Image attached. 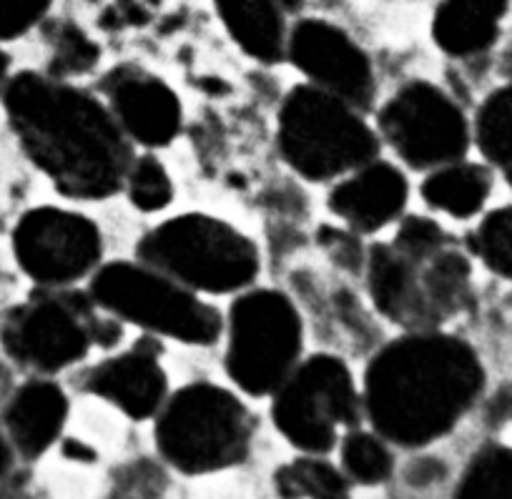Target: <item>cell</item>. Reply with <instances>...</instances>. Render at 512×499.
<instances>
[{
	"label": "cell",
	"mask_w": 512,
	"mask_h": 499,
	"mask_svg": "<svg viewBox=\"0 0 512 499\" xmlns=\"http://www.w3.org/2000/svg\"><path fill=\"white\" fill-rule=\"evenodd\" d=\"M66 414V394L53 382H31L18 389L6 412L8 432L18 452L31 459L46 452L61 434Z\"/></svg>",
	"instance_id": "cell-16"
},
{
	"label": "cell",
	"mask_w": 512,
	"mask_h": 499,
	"mask_svg": "<svg viewBox=\"0 0 512 499\" xmlns=\"http://www.w3.org/2000/svg\"><path fill=\"white\" fill-rule=\"evenodd\" d=\"M18 264L43 286H63L91 274L101 259V231L73 211H28L13 234Z\"/></svg>",
	"instance_id": "cell-11"
},
{
	"label": "cell",
	"mask_w": 512,
	"mask_h": 499,
	"mask_svg": "<svg viewBox=\"0 0 512 499\" xmlns=\"http://www.w3.org/2000/svg\"><path fill=\"white\" fill-rule=\"evenodd\" d=\"M302 321L282 291L259 289L234 301L229 316L226 372L246 394L277 392L297 369Z\"/></svg>",
	"instance_id": "cell-8"
},
{
	"label": "cell",
	"mask_w": 512,
	"mask_h": 499,
	"mask_svg": "<svg viewBox=\"0 0 512 499\" xmlns=\"http://www.w3.org/2000/svg\"><path fill=\"white\" fill-rule=\"evenodd\" d=\"M392 246H397V249L405 251V254L427 256L440 251L442 246H447V239L435 221L420 219V216H410V219L402 221Z\"/></svg>",
	"instance_id": "cell-27"
},
{
	"label": "cell",
	"mask_w": 512,
	"mask_h": 499,
	"mask_svg": "<svg viewBox=\"0 0 512 499\" xmlns=\"http://www.w3.org/2000/svg\"><path fill=\"white\" fill-rule=\"evenodd\" d=\"M287 53L312 86L342 98L354 108H367L374 98V73L367 53L327 21H302L294 26Z\"/></svg>",
	"instance_id": "cell-12"
},
{
	"label": "cell",
	"mask_w": 512,
	"mask_h": 499,
	"mask_svg": "<svg viewBox=\"0 0 512 499\" xmlns=\"http://www.w3.org/2000/svg\"><path fill=\"white\" fill-rule=\"evenodd\" d=\"M344 472L359 484H379L392 474V454L369 432L347 434L342 444Z\"/></svg>",
	"instance_id": "cell-23"
},
{
	"label": "cell",
	"mask_w": 512,
	"mask_h": 499,
	"mask_svg": "<svg viewBox=\"0 0 512 499\" xmlns=\"http://www.w3.org/2000/svg\"><path fill=\"white\" fill-rule=\"evenodd\" d=\"M322 241L329 246V249L337 254L339 261H344L347 266L357 269L359 266V244L354 241V236L342 234V231H332V229H324L322 231Z\"/></svg>",
	"instance_id": "cell-29"
},
{
	"label": "cell",
	"mask_w": 512,
	"mask_h": 499,
	"mask_svg": "<svg viewBox=\"0 0 512 499\" xmlns=\"http://www.w3.org/2000/svg\"><path fill=\"white\" fill-rule=\"evenodd\" d=\"M91 299L118 319L179 342L206 347L219 339V311L189 286L146 264L103 266L91 281Z\"/></svg>",
	"instance_id": "cell-6"
},
{
	"label": "cell",
	"mask_w": 512,
	"mask_h": 499,
	"mask_svg": "<svg viewBox=\"0 0 512 499\" xmlns=\"http://www.w3.org/2000/svg\"><path fill=\"white\" fill-rule=\"evenodd\" d=\"M505 11L507 0H442L432 36L450 56H475L495 43Z\"/></svg>",
	"instance_id": "cell-17"
},
{
	"label": "cell",
	"mask_w": 512,
	"mask_h": 499,
	"mask_svg": "<svg viewBox=\"0 0 512 499\" xmlns=\"http://www.w3.org/2000/svg\"><path fill=\"white\" fill-rule=\"evenodd\" d=\"M475 254L505 279H512V209L495 211L472 236Z\"/></svg>",
	"instance_id": "cell-26"
},
{
	"label": "cell",
	"mask_w": 512,
	"mask_h": 499,
	"mask_svg": "<svg viewBox=\"0 0 512 499\" xmlns=\"http://www.w3.org/2000/svg\"><path fill=\"white\" fill-rule=\"evenodd\" d=\"M274 482L284 499H349L342 472L317 457H302L287 464L279 469Z\"/></svg>",
	"instance_id": "cell-20"
},
{
	"label": "cell",
	"mask_w": 512,
	"mask_h": 499,
	"mask_svg": "<svg viewBox=\"0 0 512 499\" xmlns=\"http://www.w3.org/2000/svg\"><path fill=\"white\" fill-rule=\"evenodd\" d=\"M139 259L191 291L209 294L244 289L259 271L256 246L226 221L204 214L156 226L141 239Z\"/></svg>",
	"instance_id": "cell-3"
},
{
	"label": "cell",
	"mask_w": 512,
	"mask_h": 499,
	"mask_svg": "<svg viewBox=\"0 0 512 499\" xmlns=\"http://www.w3.org/2000/svg\"><path fill=\"white\" fill-rule=\"evenodd\" d=\"M166 372L154 349L136 347L93 367L86 377V389L106 402L116 404L131 419H146L164 407Z\"/></svg>",
	"instance_id": "cell-15"
},
{
	"label": "cell",
	"mask_w": 512,
	"mask_h": 499,
	"mask_svg": "<svg viewBox=\"0 0 512 499\" xmlns=\"http://www.w3.org/2000/svg\"><path fill=\"white\" fill-rule=\"evenodd\" d=\"M156 444L179 472L206 474L244 462L251 417L244 404L214 384H189L161 409Z\"/></svg>",
	"instance_id": "cell-5"
},
{
	"label": "cell",
	"mask_w": 512,
	"mask_h": 499,
	"mask_svg": "<svg viewBox=\"0 0 512 499\" xmlns=\"http://www.w3.org/2000/svg\"><path fill=\"white\" fill-rule=\"evenodd\" d=\"M407 204V179L392 163L369 161L349 179L334 186L329 209L354 231L384 229L402 214Z\"/></svg>",
	"instance_id": "cell-14"
},
{
	"label": "cell",
	"mask_w": 512,
	"mask_h": 499,
	"mask_svg": "<svg viewBox=\"0 0 512 499\" xmlns=\"http://www.w3.org/2000/svg\"><path fill=\"white\" fill-rule=\"evenodd\" d=\"M53 0H0V41L23 36L43 21Z\"/></svg>",
	"instance_id": "cell-28"
},
{
	"label": "cell",
	"mask_w": 512,
	"mask_h": 499,
	"mask_svg": "<svg viewBox=\"0 0 512 499\" xmlns=\"http://www.w3.org/2000/svg\"><path fill=\"white\" fill-rule=\"evenodd\" d=\"M8 464H11V449H8L6 439L0 437V474L6 472Z\"/></svg>",
	"instance_id": "cell-30"
},
{
	"label": "cell",
	"mask_w": 512,
	"mask_h": 499,
	"mask_svg": "<svg viewBox=\"0 0 512 499\" xmlns=\"http://www.w3.org/2000/svg\"><path fill=\"white\" fill-rule=\"evenodd\" d=\"M480 389L482 367L465 342L417 331L372 359L364 409L382 439L425 447L460 422Z\"/></svg>",
	"instance_id": "cell-2"
},
{
	"label": "cell",
	"mask_w": 512,
	"mask_h": 499,
	"mask_svg": "<svg viewBox=\"0 0 512 499\" xmlns=\"http://www.w3.org/2000/svg\"><path fill=\"white\" fill-rule=\"evenodd\" d=\"M379 131L415 169L455 163L467 148V121L460 106L422 81L407 83L384 103Z\"/></svg>",
	"instance_id": "cell-10"
},
{
	"label": "cell",
	"mask_w": 512,
	"mask_h": 499,
	"mask_svg": "<svg viewBox=\"0 0 512 499\" xmlns=\"http://www.w3.org/2000/svg\"><path fill=\"white\" fill-rule=\"evenodd\" d=\"M279 151L297 174L327 181L374 161L379 141L357 108L317 86H297L279 113Z\"/></svg>",
	"instance_id": "cell-4"
},
{
	"label": "cell",
	"mask_w": 512,
	"mask_h": 499,
	"mask_svg": "<svg viewBox=\"0 0 512 499\" xmlns=\"http://www.w3.org/2000/svg\"><path fill=\"white\" fill-rule=\"evenodd\" d=\"M126 189L131 204L141 211L166 209L171 204V196H174L169 174H166L159 158L154 156L134 158L126 174Z\"/></svg>",
	"instance_id": "cell-24"
},
{
	"label": "cell",
	"mask_w": 512,
	"mask_h": 499,
	"mask_svg": "<svg viewBox=\"0 0 512 499\" xmlns=\"http://www.w3.org/2000/svg\"><path fill=\"white\" fill-rule=\"evenodd\" d=\"M455 499H512V449H485L472 459Z\"/></svg>",
	"instance_id": "cell-22"
},
{
	"label": "cell",
	"mask_w": 512,
	"mask_h": 499,
	"mask_svg": "<svg viewBox=\"0 0 512 499\" xmlns=\"http://www.w3.org/2000/svg\"><path fill=\"white\" fill-rule=\"evenodd\" d=\"M53 58H51V76L66 78L78 76V73L91 71L98 63V46L73 23H61L56 26L51 38Z\"/></svg>",
	"instance_id": "cell-25"
},
{
	"label": "cell",
	"mask_w": 512,
	"mask_h": 499,
	"mask_svg": "<svg viewBox=\"0 0 512 499\" xmlns=\"http://www.w3.org/2000/svg\"><path fill=\"white\" fill-rule=\"evenodd\" d=\"M490 194V174L475 163H447L422 184V199L437 211L467 219Z\"/></svg>",
	"instance_id": "cell-19"
},
{
	"label": "cell",
	"mask_w": 512,
	"mask_h": 499,
	"mask_svg": "<svg viewBox=\"0 0 512 499\" xmlns=\"http://www.w3.org/2000/svg\"><path fill=\"white\" fill-rule=\"evenodd\" d=\"M6 73H8V58L0 53V88L6 83Z\"/></svg>",
	"instance_id": "cell-31"
},
{
	"label": "cell",
	"mask_w": 512,
	"mask_h": 499,
	"mask_svg": "<svg viewBox=\"0 0 512 499\" xmlns=\"http://www.w3.org/2000/svg\"><path fill=\"white\" fill-rule=\"evenodd\" d=\"M214 6L241 51L262 63H277L284 56L282 0H214Z\"/></svg>",
	"instance_id": "cell-18"
},
{
	"label": "cell",
	"mask_w": 512,
	"mask_h": 499,
	"mask_svg": "<svg viewBox=\"0 0 512 499\" xmlns=\"http://www.w3.org/2000/svg\"><path fill=\"white\" fill-rule=\"evenodd\" d=\"M274 394V424L307 454L329 452L339 429L357 424L359 397L352 374L327 354L294 369Z\"/></svg>",
	"instance_id": "cell-9"
},
{
	"label": "cell",
	"mask_w": 512,
	"mask_h": 499,
	"mask_svg": "<svg viewBox=\"0 0 512 499\" xmlns=\"http://www.w3.org/2000/svg\"><path fill=\"white\" fill-rule=\"evenodd\" d=\"M505 66H507V71L512 73V48H510V53H507V63H505Z\"/></svg>",
	"instance_id": "cell-32"
},
{
	"label": "cell",
	"mask_w": 512,
	"mask_h": 499,
	"mask_svg": "<svg viewBox=\"0 0 512 499\" xmlns=\"http://www.w3.org/2000/svg\"><path fill=\"white\" fill-rule=\"evenodd\" d=\"M477 138L485 156L512 184V86L492 93L477 118Z\"/></svg>",
	"instance_id": "cell-21"
},
{
	"label": "cell",
	"mask_w": 512,
	"mask_h": 499,
	"mask_svg": "<svg viewBox=\"0 0 512 499\" xmlns=\"http://www.w3.org/2000/svg\"><path fill=\"white\" fill-rule=\"evenodd\" d=\"M108 111L128 138L141 146H169L181 131V103L161 78L136 66H121L101 83Z\"/></svg>",
	"instance_id": "cell-13"
},
{
	"label": "cell",
	"mask_w": 512,
	"mask_h": 499,
	"mask_svg": "<svg viewBox=\"0 0 512 499\" xmlns=\"http://www.w3.org/2000/svg\"><path fill=\"white\" fill-rule=\"evenodd\" d=\"M91 296L38 294L13 309L3 324V347L16 362L38 372H58L81 362L93 344L118 342L116 319L96 316Z\"/></svg>",
	"instance_id": "cell-7"
},
{
	"label": "cell",
	"mask_w": 512,
	"mask_h": 499,
	"mask_svg": "<svg viewBox=\"0 0 512 499\" xmlns=\"http://www.w3.org/2000/svg\"><path fill=\"white\" fill-rule=\"evenodd\" d=\"M6 111L31 161L71 199H108L126 184L131 143L113 113L61 78L18 73Z\"/></svg>",
	"instance_id": "cell-1"
}]
</instances>
